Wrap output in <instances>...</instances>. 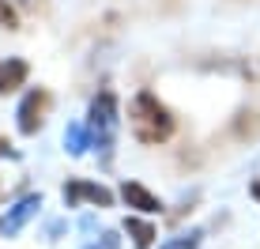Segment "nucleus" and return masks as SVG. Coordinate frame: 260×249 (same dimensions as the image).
Instances as JSON below:
<instances>
[{
	"instance_id": "1a4fd4ad",
	"label": "nucleus",
	"mask_w": 260,
	"mask_h": 249,
	"mask_svg": "<svg viewBox=\"0 0 260 249\" xmlns=\"http://www.w3.org/2000/svg\"><path fill=\"white\" fill-rule=\"evenodd\" d=\"M26 79V60H0V95L15 91V87H23Z\"/></svg>"
},
{
	"instance_id": "6e6552de",
	"label": "nucleus",
	"mask_w": 260,
	"mask_h": 249,
	"mask_svg": "<svg viewBox=\"0 0 260 249\" xmlns=\"http://www.w3.org/2000/svg\"><path fill=\"white\" fill-rule=\"evenodd\" d=\"M124 230H128V238H132V245H136V249H151V245H155V238H158V230L151 227L147 219H140V215L124 219Z\"/></svg>"
},
{
	"instance_id": "423d86ee",
	"label": "nucleus",
	"mask_w": 260,
	"mask_h": 249,
	"mask_svg": "<svg viewBox=\"0 0 260 249\" xmlns=\"http://www.w3.org/2000/svg\"><path fill=\"white\" fill-rule=\"evenodd\" d=\"M121 200L128 204V208L143 211V215H158V211H162V200H158L147 185H140V181H124L121 185Z\"/></svg>"
},
{
	"instance_id": "2eb2a0df",
	"label": "nucleus",
	"mask_w": 260,
	"mask_h": 249,
	"mask_svg": "<svg viewBox=\"0 0 260 249\" xmlns=\"http://www.w3.org/2000/svg\"><path fill=\"white\" fill-rule=\"evenodd\" d=\"M0 155H15V151H12V144H8V140H0Z\"/></svg>"
},
{
	"instance_id": "9d476101",
	"label": "nucleus",
	"mask_w": 260,
	"mask_h": 249,
	"mask_svg": "<svg viewBox=\"0 0 260 249\" xmlns=\"http://www.w3.org/2000/svg\"><path fill=\"white\" fill-rule=\"evenodd\" d=\"M230 132H234V140H256L260 136V113L256 110H238Z\"/></svg>"
},
{
	"instance_id": "0eeeda50",
	"label": "nucleus",
	"mask_w": 260,
	"mask_h": 249,
	"mask_svg": "<svg viewBox=\"0 0 260 249\" xmlns=\"http://www.w3.org/2000/svg\"><path fill=\"white\" fill-rule=\"evenodd\" d=\"M204 68H219V72H234L241 79H260V60L253 57H230V60H208Z\"/></svg>"
},
{
	"instance_id": "39448f33",
	"label": "nucleus",
	"mask_w": 260,
	"mask_h": 249,
	"mask_svg": "<svg viewBox=\"0 0 260 249\" xmlns=\"http://www.w3.org/2000/svg\"><path fill=\"white\" fill-rule=\"evenodd\" d=\"M38 208H42V197H34V193H26V197L15 204L12 211H8L4 219H0V230H4V234H19V230L30 223L34 215H38Z\"/></svg>"
},
{
	"instance_id": "f8f14e48",
	"label": "nucleus",
	"mask_w": 260,
	"mask_h": 249,
	"mask_svg": "<svg viewBox=\"0 0 260 249\" xmlns=\"http://www.w3.org/2000/svg\"><path fill=\"white\" fill-rule=\"evenodd\" d=\"M200 242H204V230L192 227V230H181L177 238H170V242H162L158 249H200Z\"/></svg>"
},
{
	"instance_id": "f257e3e1",
	"label": "nucleus",
	"mask_w": 260,
	"mask_h": 249,
	"mask_svg": "<svg viewBox=\"0 0 260 249\" xmlns=\"http://www.w3.org/2000/svg\"><path fill=\"white\" fill-rule=\"evenodd\" d=\"M128 124H132V136H136L140 144H166V140L174 136V129H177L174 113H170L151 91H140L136 99H132Z\"/></svg>"
},
{
	"instance_id": "7ed1b4c3",
	"label": "nucleus",
	"mask_w": 260,
	"mask_h": 249,
	"mask_svg": "<svg viewBox=\"0 0 260 249\" xmlns=\"http://www.w3.org/2000/svg\"><path fill=\"white\" fill-rule=\"evenodd\" d=\"M49 91H30L26 95V99L19 102V113H15V117H19V132L23 136H34V132L42 129V124H46V113H49Z\"/></svg>"
},
{
	"instance_id": "4468645a",
	"label": "nucleus",
	"mask_w": 260,
	"mask_h": 249,
	"mask_svg": "<svg viewBox=\"0 0 260 249\" xmlns=\"http://www.w3.org/2000/svg\"><path fill=\"white\" fill-rule=\"evenodd\" d=\"M117 245H121V238L113 234V230H106L102 242H94V245H87V249H117Z\"/></svg>"
},
{
	"instance_id": "20e7f679",
	"label": "nucleus",
	"mask_w": 260,
	"mask_h": 249,
	"mask_svg": "<svg viewBox=\"0 0 260 249\" xmlns=\"http://www.w3.org/2000/svg\"><path fill=\"white\" fill-rule=\"evenodd\" d=\"M79 200H91V204H98V208H110V204H113V193L106 189V185L83 181V177H72V181L64 185V204H68V208H76Z\"/></svg>"
},
{
	"instance_id": "9b49d317",
	"label": "nucleus",
	"mask_w": 260,
	"mask_h": 249,
	"mask_svg": "<svg viewBox=\"0 0 260 249\" xmlns=\"http://www.w3.org/2000/svg\"><path fill=\"white\" fill-rule=\"evenodd\" d=\"M64 147H68V155H87V147H91V132H87V124H68Z\"/></svg>"
},
{
	"instance_id": "f03ea898",
	"label": "nucleus",
	"mask_w": 260,
	"mask_h": 249,
	"mask_svg": "<svg viewBox=\"0 0 260 249\" xmlns=\"http://www.w3.org/2000/svg\"><path fill=\"white\" fill-rule=\"evenodd\" d=\"M87 132H91V147H98V151L110 155L113 132H117V95H113V91L94 95L91 113H87Z\"/></svg>"
},
{
	"instance_id": "ddd939ff",
	"label": "nucleus",
	"mask_w": 260,
	"mask_h": 249,
	"mask_svg": "<svg viewBox=\"0 0 260 249\" xmlns=\"http://www.w3.org/2000/svg\"><path fill=\"white\" fill-rule=\"evenodd\" d=\"M0 26H8V30L19 26V15H15V8L8 4V0H0Z\"/></svg>"
},
{
	"instance_id": "dca6fc26",
	"label": "nucleus",
	"mask_w": 260,
	"mask_h": 249,
	"mask_svg": "<svg viewBox=\"0 0 260 249\" xmlns=\"http://www.w3.org/2000/svg\"><path fill=\"white\" fill-rule=\"evenodd\" d=\"M249 193H253V200H260V181H253V189H249Z\"/></svg>"
}]
</instances>
